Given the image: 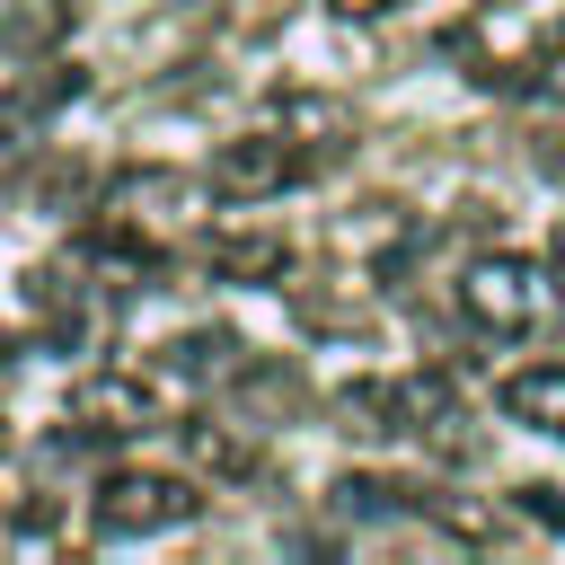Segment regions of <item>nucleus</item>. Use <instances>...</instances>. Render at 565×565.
<instances>
[{"label": "nucleus", "instance_id": "obj_2", "mask_svg": "<svg viewBox=\"0 0 565 565\" xmlns=\"http://www.w3.org/2000/svg\"><path fill=\"white\" fill-rule=\"evenodd\" d=\"M565 309L556 291V265L547 256H521V247H486L459 265V318L477 335H547Z\"/></svg>", "mask_w": 565, "mask_h": 565}, {"label": "nucleus", "instance_id": "obj_14", "mask_svg": "<svg viewBox=\"0 0 565 565\" xmlns=\"http://www.w3.org/2000/svg\"><path fill=\"white\" fill-rule=\"evenodd\" d=\"M335 18H388V9H406V0H327Z\"/></svg>", "mask_w": 565, "mask_h": 565}, {"label": "nucleus", "instance_id": "obj_9", "mask_svg": "<svg viewBox=\"0 0 565 565\" xmlns=\"http://www.w3.org/2000/svg\"><path fill=\"white\" fill-rule=\"evenodd\" d=\"M71 18H79V0H9L0 9V53H53L71 35Z\"/></svg>", "mask_w": 565, "mask_h": 565}, {"label": "nucleus", "instance_id": "obj_5", "mask_svg": "<svg viewBox=\"0 0 565 565\" xmlns=\"http://www.w3.org/2000/svg\"><path fill=\"white\" fill-rule=\"evenodd\" d=\"M159 424V388L150 380H132V371H97V380H79L71 388V406H62V433H53V450H97V441H132V433H150Z\"/></svg>", "mask_w": 565, "mask_h": 565}, {"label": "nucleus", "instance_id": "obj_10", "mask_svg": "<svg viewBox=\"0 0 565 565\" xmlns=\"http://www.w3.org/2000/svg\"><path fill=\"white\" fill-rule=\"evenodd\" d=\"M159 371H168V380H221V371H238V335H221V327L168 335V344H159Z\"/></svg>", "mask_w": 565, "mask_h": 565}, {"label": "nucleus", "instance_id": "obj_1", "mask_svg": "<svg viewBox=\"0 0 565 565\" xmlns=\"http://www.w3.org/2000/svg\"><path fill=\"white\" fill-rule=\"evenodd\" d=\"M344 433L371 441H433V450H468V388L459 371H397V380H353L335 388Z\"/></svg>", "mask_w": 565, "mask_h": 565}, {"label": "nucleus", "instance_id": "obj_3", "mask_svg": "<svg viewBox=\"0 0 565 565\" xmlns=\"http://www.w3.org/2000/svg\"><path fill=\"white\" fill-rule=\"evenodd\" d=\"M203 512L194 477L177 468H106L97 494H88V530L97 539H150V530H185Z\"/></svg>", "mask_w": 565, "mask_h": 565}, {"label": "nucleus", "instance_id": "obj_16", "mask_svg": "<svg viewBox=\"0 0 565 565\" xmlns=\"http://www.w3.org/2000/svg\"><path fill=\"white\" fill-rule=\"evenodd\" d=\"M556 265H565V230H556Z\"/></svg>", "mask_w": 565, "mask_h": 565}, {"label": "nucleus", "instance_id": "obj_17", "mask_svg": "<svg viewBox=\"0 0 565 565\" xmlns=\"http://www.w3.org/2000/svg\"><path fill=\"white\" fill-rule=\"evenodd\" d=\"M0 450H9V424H0Z\"/></svg>", "mask_w": 565, "mask_h": 565}, {"label": "nucleus", "instance_id": "obj_11", "mask_svg": "<svg viewBox=\"0 0 565 565\" xmlns=\"http://www.w3.org/2000/svg\"><path fill=\"white\" fill-rule=\"evenodd\" d=\"M26 300L44 309L53 344H79V282H62V265H35V274H26Z\"/></svg>", "mask_w": 565, "mask_h": 565}, {"label": "nucleus", "instance_id": "obj_8", "mask_svg": "<svg viewBox=\"0 0 565 565\" xmlns=\"http://www.w3.org/2000/svg\"><path fill=\"white\" fill-rule=\"evenodd\" d=\"M503 415L530 424V433H547V441H565V362L512 371V380H503Z\"/></svg>", "mask_w": 565, "mask_h": 565}, {"label": "nucleus", "instance_id": "obj_4", "mask_svg": "<svg viewBox=\"0 0 565 565\" xmlns=\"http://www.w3.org/2000/svg\"><path fill=\"white\" fill-rule=\"evenodd\" d=\"M327 159H335V141L238 132V141H221V150H212V194H221V203H265V194H291V185H309Z\"/></svg>", "mask_w": 565, "mask_h": 565}, {"label": "nucleus", "instance_id": "obj_13", "mask_svg": "<svg viewBox=\"0 0 565 565\" xmlns=\"http://www.w3.org/2000/svg\"><path fill=\"white\" fill-rule=\"evenodd\" d=\"M530 97H556V106H565V44H547V53H539V79H530Z\"/></svg>", "mask_w": 565, "mask_h": 565}, {"label": "nucleus", "instance_id": "obj_15", "mask_svg": "<svg viewBox=\"0 0 565 565\" xmlns=\"http://www.w3.org/2000/svg\"><path fill=\"white\" fill-rule=\"evenodd\" d=\"M9 353H18V344H9V335H0V362H9Z\"/></svg>", "mask_w": 565, "mask_h": 565}, {"label": "nucleus", "instance_id": "obj_6", "mask_svg": "<svg viewBox=\"0 0 565 565\" xmlns=\"http://www.w3.org/2000/svg\"><path fill=\"white\" fill-rule=\"evenodd\" d=\"M79 88H88L79 62H44V71H26V79H9V88H0V150H18V141H26L44 115H62Z\"/></svg>", "mask_w": 565, "mask_h": 565}, {"label": "nucleus", "instance_id": "obj_12", "mask_svg": "<svg viewBox=\"0 0 565 565\" xmlns=\"http://www.w3.org/2000/svg\"><path fill=\"white\" fill-rule=\"evenodd\" d=\"M185 441H194L203 468H221V477H256V441H238V433H221V424H185Z\"/></svg>", "mask_w": 565, "mask_h": 565}, {"label": "nucleus", "instance_id": "obj_7", "mask_svg": "<svg viewBox=\"0 0 565 565\" xmlns=\"http://www.w3.org/2000/svg\"><path fill=\"white\" fill-rule=\"evenodd\" d=\"M203 265H212L221 282H282V274H291V247H282L274 230H212V238H203Z\"/></svg>", "mask_w": 565, "mask_h": 565}]
</instances>
